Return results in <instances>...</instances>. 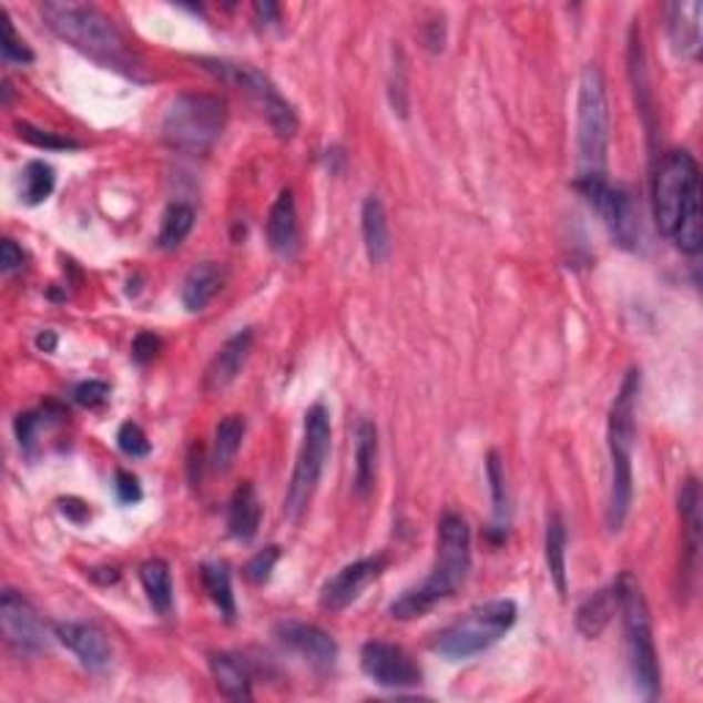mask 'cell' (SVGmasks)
Returning <instances> with one entry per match:
<instances>
[{
    "mask_svg": "<svg viewBox=\"0 0 703 703\" xmlns=\"http://www.w3.org/2000/svg\"><path fill=\"white\" fill-rule=\"evenodd\" d=\"M281 561V547H264V550H258L256 556L251 558V561L245 563V578L251 580L253 585H264L269 583V578H273V569L275 563Z\"/></svg>",
    "mask_w": 703,
    "mask_h": 703,
    "instance_id": "obj_36",
    "label": "cell"
},
{
    "mask_svg": "<svg viewBox=\"0 0 703 703\" xmlns=\"http://www.w3.org/2000/svg\"><path fill=\"white\" fill-rule=\"evenodd\" d=\"M160 347H163V342H160L154 333H141V336L132 342V357H135L137 363H149L157 357Z\"/></svg>",
    "mask_w": 703,
    "mask_h": 703,
    "instance_id": "obj_41",
    "label": "cell"
},
{
    "mask_svg": "<svg viewBox=\"0 0 703 703\" xmlns=\"http://www.w3.org/2000/svg\"><path fill=\"white\" fill-rule=\"evenodd\" d=\"M253 349V330L245 327V330L234 333L221 349L215 352V357L210 360L204 371V390L206 394H223L228 385H234V379L240 377L242 366L247 363Z\"/></svg>",
    "mask_w": 703,
    "mask_h": 703,
    "instance_id": "obj_17",
    "label": "cell"
},
{
    "mask_svg": "<svg viewBox=\"0 0 703 703\" xmlns=\"http://www.w3.org/2000/svg\"><path fill=\"white\" fill-rule=\"evenodd\" d=\"M141 583L149 597V604L154 608V613L171 615V610H174V580H171L169 563L160 561V558L143 563Z\"/></svg>",
    "mask_w": 703,
    "mask_h": 703,
    "instance_id": "obj_27",
    "label": "cell"
},
{
    "mask_svg": "<svg viewBox=\"0 0 703 703\" xmlns=\"http://www.w3.org/2000/svg\"><path fill=\"white\" fill-rule=\"evenodd\" d=\"M578 190L591 201V206L604 221L615 245H621L624 251H638L641 247V215H638L635 201L624 187H615V184L608 182V176H602L578 182Z\"/></svg>",
    "mask_w": 703,
    "mask_h": 703,
    "instance_id": "obj_11",
    "label": "cell"
},
{
    "mask_svg": "<svg viewBox=\"0 0 703 703\" xmlns=\"http://www.w3.org/2000/svg\"><path fill=\"white\" fill-rule=\"evenodd\" d=\"M0 20H3V42H0V50H3V59L11 63H31L33 53L26 44V39L14 31V22L6 11H0Z\"/></svg>",
    "mask_w": 703,
    "mask_h": 703,
    "instance_id": "obj_35",
    "label": "cell"
},
{
    "mask_svg": "<svg viewBox=\"0 0 703 703\" xmlns=\"http://www.w3.org/2000/svg\"><path fill=\"white\" fill-rule=\"evenodd\" d=\"M383 558H363V561L344 567L336 578L327 580V585L322 588V608L330 610V613L349 608V604L357 602L360 593L383 574Z\"/></svg>",
    "mask_w": 703,
    "mask_h": 703,
    "instance_id": "obj_14",
    "label": "cell"
},
{
    "mask_svg": "<svg viewBox=\"0 0 703 703\" xmlns=\"http://www.w3.org/2000/svg\"><path fill=\"white\" fill-rule=\"evenodd\" d=\"M37 344H39V349L53 352V349H55V344H59V338H55V333H53V330H48V333H42V336L37 338Z\"/></svg>",
    "mask_w": 703,
    "mask_h": 703,
    "instance_id": "obj_45",
    "label": "cell"
},
{
    "mask_svg": "<svg viewBox=\"0 0 703 703\" xmlns=\"http://www.w3.org/2000/svg\"><path fill=\"white\" fill-rule=\"evenodd\" d=\"M195 226V210L190 204H171L163 215V226H160V236H157V245L163 251H174V247L182 245L187 240L190 232Z\"/></svg>",
    "mask_w": 703,
    "mask_h": 703,
    "instance_id": "obj_31",
    "label": "cell"
},
{
    "mask_svg": "<svg viewBox=\"0 0 703 703\" xmlns=\"http://www.w3.org/2000/svg\"><path fill=\"white\" fill-rule=\"evenodd\" d=\"M654 221L660 234L676 242L687 256H699L703 245L701 176L690 152L662 157L654 176Z\"/></svg>",
    "mask_w": 703,
    "mask_h": 703,
    "instance_id": "obj_1",
    "label": "cell"
},
{
    "mask_svg": "<svg viewBox=\"0 0 703 703\" xmlns=\"http://www.w3.org/2000/svg\"><path fill=\"white\" fill-rule=\"evenodd\" d=\"M212 676H215L217 690L232 701H251L253 679L245 662L236 654H215L212 656Z\"/></svg>",
    "mask_w": 703,
    "mask_h": 703,
    "instance_id": "obj_26",
    "label": "cell"
},
{
    "mask_svg": "<svg viewBox=\"0 0 703 703\" xmlns=\"http://www.w3.org/2000/svg\"><path fill=\"white\" fill-rule=\"evenodd\" d=\"M679 511H682V530H684V552H687V567L684 572L695 574V561L701 550V487L695 478L684 481L679 492Z\"/></svg>",
    "mask_w": 703,
    "mask_h": 703,
    "instance_id": "obj_22",
    "label": "cell"
},
{
    "mask_svg": "<svg viewBox=\"0 0 703 703\" xmlns=\"http://www.w3.org/2000/svg\"><path fill=\"white\" fill-rule=\"evenodd\" d=\"M487 476L489 487H492V500H495V530L503 533L506 522H509V495H506V472L503 462H500L498 454H489L487 459Z\"/></svg>",
    "mask_w": 703,
    "mask_h": 703,
    "instance_id": "obj_33",
    "label": "cell"
},
{
    "mask_svg": "<svg viewBox=\"0 0 703 703\" xmlns=\"http://www.w3.org/2000/svg\"><path fill=\"white\" fill-rule=\"evenodd\" d=\"M567 522H563V517L556 511V514H550V520H547L544 556L547 569H550L552 574V583H556L561 597H567Z\"/></svg>",
    "mask_w": 703,
    "mask_h": 703,
    "instance_id": "obj_28",
    "label": "cell"
},
{
    "mask_svg": "<svg viewBox=\"0 0 703 703\" xmlns=\"http://www.w3.org/2000/svg\"><path fill=\"white\" fill-rule=\"evenodd\" d=\"M615 597H619V610L621 619H624L630 671L632 679H635L638 693L645 701L660 699V662H656L654 632H651V615L643 588L630 572H624L619 578V583H615Z\"/></svg>",
    "mask_w": 703,
    "mask_h": 703,
    "instance_id": "obj_6",
    "label": "cell"
},
{
    "mask_svg": "<svg viewBox=\"0 0 703 703\" xmlns=\"http://www.w3.org/2000/svg\"><path fill=\"white\" fill-rule=\"evenodd\" d=\"M245 418L242 415H226L215 429V446H212V468L228 470L240 454L242 440H245Z\"/></svg>",
    "mask_w": 703,
    "mask_h": 703,
    "instance_id": "obj_29",
    "label": "cell"
},
{
    "mask_svg": "<svg viewBox=\"0 0 703 703\" xmlns=\"http://www.w3.org/2000/svg\"><path fill=\"white\" fill-rule=\"evenodd\" d=\"M262 526V500H258L253 483H242L228 503V533L236 541H251Z\"/></svg>",
    "mask_w": 703,
    "mask_h": 703,
    "instance_id": "obj_23",
    "label": "cell"
},
{
    "mask_svg": "<svg viewBox=\"0 0 703 703\" xmlns=\"http://www.w3.org/2000/svg\"><path fill=\"white\" fill-rule=\"evenodd\" d=\"M61 418L63 412L55 405L44 407V410H37V412H22L20 418H17V437H20V446L26 448V451H31L39 431H42L44 426L53 424V420H61Z\"/></svg>",
    "mask_w": 703,
    "mask_h": 703,
    "instance_id": "obj_34",
    "label": "cell"
},
{
    "mask_svg": "<svg viewBox=\"0 0 703 703\" xmlns=\"http://www.w3.org/2000/svg\"><path fill=\"white\" fill-rule=\"evenodd\" d=\"M53 187H55L53 165L42 163V160H33V163L26 165V171H22L20 195L28 206H37L42 204V201H48L50 193H53Z\"/></svg>",
    "mask_w": 703,
    "mask_h": 703,
    "instance_id": "obj_32",
    "label": "cell"
},
{
    "mask_svg": "<svg viewBox=\"0 0 703 703\" xmlns=\"http://www.w3.org/2000/svg\"><path fill=\"white\" fill-rule=\"evenodd\" d=\"M701 17L703 6L699 0H676V3L665 6L668 39L682 59H699L703 42Z\"/></svg>",
    "mask_w": 703,
    "mask_h": 703,
    "instance_id": "obj_18",
    "label": "cell"
},
{
    "mask_svg": "<svg viewBox=\"0 0 703 703\" xmlns=\"http://www.w3.org/2000/svg\"><path fill=\"white\" fill-rule=\"evenodd\" d=\"M615 610H619V597H615V585L613 588H602V591L591 593L583 604L578 608V632L588 641L602 635L608 630V624L613 621Z\"/></svg>",
    "mask_w": 703,
    "mask_h": 703,
    "instance_id": "obj_25",
    "label": "cell"
},
{
    "mask_svg": "<svg viewBox=\"0 0 703 703\" xmlns=\"http://www.w3.org/2000/svg\"><path fill=\"white\" fill-rule=\"evenodd\" d=\"M330 442H333V429H330V412L325 405H314L305 412V426H303V446L297 451V462H294L289 492L284 500V514L289 520L297 522L299 517L308 511L310 500H314L316 487L322 481V472H325L327 457H330Z\"/></svg>",
    "mask_w": 703,
    "mask_h": 703,
    "instance_id": "obj_9",
    "label": "cell"
},
{
    "mask_svg": "<svg viewBox=\"0 0 703 703\" xmlns=\"http://www.w3.org/2000/svg\"><path fill=\"white\" fill-rule=\"evenodd\" d=\"M0 630H3V641L20 654H39L48 645L42 619L33 604L11 588H6L0 597Z\"/></svg>",
    "mask_w": 703,
    "mask_h": 703,
    "instance_id": "obj_13",
    "label": "cell"
},
{
    "mask_svg": "<svg viewBox=\"0 0 703 703\" xmlns=\"http://www.w3.org/2000/svg\"><path fill=\"white\" fill-rule=\"evenodd\" d=\"M379 440L377 426L371 420H360L355 431V489L357 495H368L377 478Z\"/></svg>",
    "mask_w": 703,
    "mask_h": 703,
    "instance_id": "obj_24",
    "label": "cell"
},
{
    "mask_svg": "<svg viewBox=\"0 0 703 703\" xmlns=\"http://www.w3.org/2000/svg\"><path fill=\"white\" fill-rule=\"evenodd\" d=\"M638 396H641V371L632 368L621 383L619 396L610 407L608 446H610V495H608V528L621 530L630 517L632 492V448H635V415Z\"/></svg>",
    "mask_w": 703,
    "mask_h": 703,
    "instance_id": "obj_4",
    "label": "cell"
},
{
    "mask_svg": "<svg viewBox=\"0 0 703 703\" xmlns=\"http://www.w3.org/2000/svg\"><path fill=\"white\" fill-rule=\"evenodd\" d=\"M119 448L121 451L126 454V457H132V459H141V457H149V454H152V442H149V437H146V431L141 429V426L137 424H124L119 429Z\"/></svg>",
    "mask_w": 703,
    "mask_h": 703,
    "instance_id": "obj_37",
    "label": "cell"
},
{
    "mask_svg": "<svg viewBox=\"0 0 703 703\" xmlns=\"http://www.w3.org/2000/svg\"><path fill=\"white\" fill-rule=\"evenodd\" d=\"M226 102L215 94H182L169 105L163 119V141L171 149L204 157L226 130Z\"/></svg>",
    "mask_w": 703,
    "mask_h": 703,
    "instance_id": "obj_5",
    "label": "cell"
},
{
    "mask_svg": "<svg viewBox=\"0 0 703 703\" xmlns=\"http://www.w3.org/2000/svg\"><path fill=\"white\" fill-rule=\"evenodd\" d=\"M472 561L470 550V528L462 514L457 511H446L437 526V558L431 567L429 578L420 585L410 588L401 593L394 604H390V615L399 621H412L435 610L437 604L446 602L448 597L459 591V585L468 580Z\"/></svg>",
    "mask_w": 703,
    "mask_h": 703,
    "instance_id": "obj_2",
    "label": "cell"
},
{
    "mask_svg": "<svg viewBox=\"0 0 703 703\" xmlns=\"http://www.w3.org/2000/svg\"><path fill=\"white\" fill-rule=\"evenodd\" d=\"M17 130H20V137H26L28 143H33V146L39 149H78V143L69 141V137H59L53 135V132L37 130V126L31 124H17Z\"/></svg>",
    "mask_w": 703,
    "mask_h": 703,
    "instance_id": "obj_39",
    "label": "cell"
},
{
    "mask_svg": "<svg viewBox=\"0 0 703 703\" xmlns=\"http://www.w3.org/2000/svg\"><path fill=\"white\" fill-rule=\"evenodd\" d=\"M360 221L368 258H371V264H383L385 258L390 256V226L383 201H379L377 195H368V198L363 201Z\"/></svg>",
    "mask_w": 703,
    "mask_h": 703,
    "instance_id": "obj_21",
    "label": "cell"
},
{
    "mask_svg": "<svg viewBox=\"0 0 703 703\" xmlns=\"http://www.w3.org/2000/svg\"><path fill=\"white\" fill-rule=\"evenodd\" d=\"M514 624L517 604L511 599H492V602L476 604L462 619L437 632L435 641H431V651L448 662L470 660V656L492 649Z\"/></svg>",
    "mask_w": 703,
    "mask_h": 703,
    "instance_id": "obj_8",
    "label": "cell"
},
{
    "mask_svg": "<svg viewBox=\"0 0 703 703\" xmlns=\"http://www.w3.org/2000/svg\"><path fill=\"white\" fill-rule=\"evenodd\" d=\"M281 641L289 645L292 651H297L310 668L316 671H333L338 660V645L327 635L325 630L314 624H299V621H286L278 626Z\"/></svg>",
    "mask_w": 703,
    "mask_h": 703,
    "instance_id": "obj_15",
    "label": "cell"
},
{
    "mask_svg": "<svg viewBox=\"0 0 703 703\" xmlns=\"http://www.w3.org/2000/svg\"><path fill=\"white\" fill-rule=\"evenodd\" d=\"M201 580H204L206 593H210L212 602L217 604L223 619L232 624L236 619V599L232 588V572H228L226 563H204V567H201Z\"/></svg>",
    "mask_w": 703,
    "mask_h": 703,
    "instance_id": "obj_30",
    "label": "cell"
},
{
    "mask_svg": "<svg viewBox=\"0 0 703 703\" xmlns=\"http://www.w3.org/2000/svg\"><path fill=\"white\" fill-rule=\"evenodd\" d=\"M22 264H26L22 247H17L14 240H3V245H0V269H3L6 275H11L17 273V269H22Z\"/></svg>",
    "mask_w": 703,
    "mask_h": 703,
    "instance_id": "obj_42",
    "label": "cell"
},
{
    "mask_svg": "<svg viewBox=\"0 0 703 703\" xmlns=\"http://www.w3.org/2000/svg\"><path fill=\"white\" fill-rule=\"evenodd\" d=\"M116 498H119L124 506L137 503V500L143 498L141 483H137V478L132 476V472L116 470Z\"/></svg>",
    "mask_w": 703,
    "mask_h": 703,
    "instance_id": "obj_40",
    "label": "cell"
},
{
    "mask_svg": "<svg viewBox=\"0 0 703 703\" xmlns=\"http://www.w3.org/2000/svg\"><path fill=\"white\" fill-rule=\"evenodd\" d=\"M206 72H212L215 78H221L223 83L234 85L242 94L251 96L253 105L258 108L264 119L269 121V126L275 130L278 137H294L299 121L297 113L289 102L281 96V91L269 83L267 74H262L258 69L247 67V63H228V61H201Z\"/></svg>",
    "mask_w": 703,
    "mask_h": 703,
    "instance_id": "obj_10",
    "label": "cell"
},
{
    "mask_svg": "<svg viewBox=\"0 0 703 703\" xmlns=\"http://www.w3.org/2000/svg\"><path fill=\"white\" fill-rule=\"evenodd\" d=\"M267 242L275 256L292 258L299 247V223L297 204H294L292 190H281L273 210L267 215Z\"/></svg>",
    "mask_w": 703,
    "mask_h": 703,
    "instance_id": "obj_19",
    "label": "cell"
},
{
    "mask_svg": "<svg viewBox=\"0 0 703 703\" xmlns=\"http://www.w3.org/2000/svg\"><path fill=\"white\" fill-rule=\"evenodd\" d=\"M55 638L72 651L80 665L89 671H105L111 665V643L105 632L96 630L94 624H80V621H61L55 624Z\"/></svg>",
    "mask_w": 703,
    "mask_h": 703,
    "instance_id": "obj_16",
    "label": "cell"
},
{
    "mask_svg": "<svg viewBox=\"0 0 703 703\" xmlns=\"http://www.w3.org/2000/svg\"><path fill=\"white\" fill-rule=\"evenodd\" d=\"M360 668L374 684L385 690H410L420 684V668L405 649L394 643L368 641L360 649Z\"/></svg>",
    "mask_w": 703,
    "mask_h": 703,
    "instance_id": "obj_12",
    "label": "cell"
},
{
    "mask_svg": "<svg viewBox=\"0 0 703 703\" xmlns=\"http://www.w3.org/2000/svg\"><path fill=\"white\" fill-rule=\"evenodd\" d=\"M39 14L48 22L50 31L59 33L63 42L72 44L74 50H80L102 67L119 69V72L135 78V55L130 53L124 37L105 11L91 3H78V0H44L39 6Z\"/></svg>",
    "mask_w": 703,
    "mask_h": 703,
    "instance_id": "obj_3",
    "label": "cell"
},
{
    "mask_svg": "<svg viewBox=\"0 0 703 703\" xmlns=\"http://www.w3.org/2000/svg\"><path fill=\"white\" fill-rule=\"evenodd\" d=\"M599 67H585L578 89V182L608 176L610 111Z\"/></svg>",
    "mask_w": 703,
    "mask_h": 703,
    "instance_id": "obj_7",
    "label": "cell"
},
{
    "mask_svg": "<svg viewBox=\"0 0 703 703\" xmlns=\"http://www.w3.org/2000/svg\"><path fill=\"white\" fill-rule=\"evenodd\" d=\"M61 511H63V514L72 517L74 522H83L85 517H89V506H83L80 500H74V498L61 500Z\"/></svg>",
    "mask_w": 703,
    "mask_h": 703,
    "instance_id": "obj_43",
    "label": "cell"
},
{
    "mask_svg": "<svg viewBox=\"0 0 703 703\" xmlns=\"http://www.w3.org/2000/svg\"><path fill=\"white\" fill-rule=\"evenodd\" d=\"M223 281H226V275H223L221 264H215V262L195 264L182 284L184 308L193 310V314L204 310L206 305L215 299V294L223 289Z\"/></svg>",
    "mask_w": 703,
    "mask_h": 703,
    "instance_id": "obj_20",
    "label": "cell"
},
{
    "mask_svg": "<svg viewBox=\"0 0 703 703\" xmlns=\"http://www.w3.org/2000/svg\"><path fill=\"white\" fill-rule=\"evenodd\" d=\"M253 9H256L258 20L267 22V26H273V22L281 20V9L275 3H269V0H264V3H256Z\"/></svg>",
    "mask_w": 703,
    "mask_h": 703,
    "instance_id": "obj_44",
    "label": "cell"
},
{
    "mask_svg": "<svg viewBox=\"0 0 703 703\" xmlns=\"http://www.w3.org/2000/svg\"><path fill=\"white\" fill-rule=\"evenodd\" d=\"M108 399H111V388H108L105 383H100V379H89V383H80L78 388H74V401H78L80 407H89V410H96V407L105 405Z\"/></svg>",
    "mask_w": 703,
    "mask_h": 703,
    "instance_id": "obj_38",
    "label": "cell"
}]
</instances>
